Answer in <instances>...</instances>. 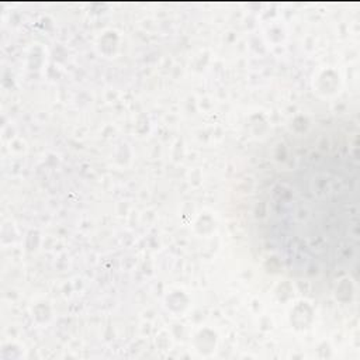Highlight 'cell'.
Segmentation results:
<instances>
[{
  "label": "cell",
  "mask_w": 360,
  "mask_h": 360,
  "mask_svg": "<svg viewBox=\"0 0 360 360\" xmlns=\"http://www.w3.org/2000/svg\"><path fill=\"white\" fill-rule=\"evenodd\" d=\"M346 141H307L278 160L259 191L264 250L308 278L347 270L359 246V159Z\"/></svg>",
  "instance_id": "obj_1"
}]
</instances>
